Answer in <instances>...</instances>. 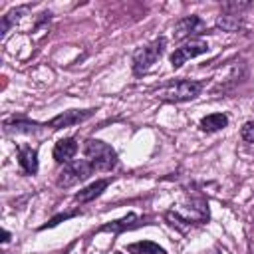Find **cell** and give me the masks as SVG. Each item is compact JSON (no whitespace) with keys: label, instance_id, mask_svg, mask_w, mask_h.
Wrapping results in <instances>:
<instances>
[{"label":"cell","instance_id":"d6986e66","mask_svg":"<svg viewBox=\"0 0 254 254\" xmlns=\"http://www.w3.org/2000/svg\"><path fill=\"white\" fill-rule=\"evenodd\" d=\"M2 236H4V238H2V242H8V240H10V232H6V230H4V232H2Z\"/></svg>","mask_w":254,"mask_h":254},{"label":"cell","instance_id":"52a82bcc","mask_svg":"<svg viewBox=\"0 0 254 254\" xmlns=\"http://www.w3.org/2000/svg\"><path fill=\"white\" fill-rule=\"evenodd\" d=\"M204 28H206V26H204V22H202L198 16H185V18H181V20L175 24L173 38H175V40H185V38L194 40L192 36L202 34Z\"/></svg>","mask_w":254,"mask_h":254},{"label":"cell","instance_id":"7a4b0ae2","mask_svg":"<svg viewBox=\"0 0 254 254\" xmlns=\"http://www.w3.org/2000/svg\"><path fill=\"white\" fill-rule=\"evenodd\" d=\"M204 89V81H196V79H179L175 83L165 85L159 91V97L163 101L169 103H183V101H190L196 95H200V91Z\"/></svg>","mask_w":254,"mask_h":254},{"label":"cell","instance_id":"8fae6325","mask_svg":"<svg viewBox=\"0 0 254 254\" xmlns=\"http://www.w3.org/2000/svg\"><path fill=\"white\" fill-rule=\"evenodd\" d=\"M109 183H111V179H99V181H95V183H91V185H87L85 189H81L79 192H75V200L77 202H89V200H93V198H97L107 187H109Z\"/></svg>","mask_w":254,"mask_h":254},{"label":"cell","instance_id":"ba28073f","mask_svg":"<svg viewBox=\"0 0 254 254\" xmlns=\"http://www.w3.org/2000/svg\"><path fill=\"white\" fill-rule=\"evenodd\" d=\"M18 163L26 175H36L38 173V151L32 149L30 145H20L18 147Z\"/></svg>","mask_w":254,"mask_h":254},{"label":"cell","instance_id":"e0dca14e","mask_svg":"<svg viewBox=\"0 0 254 254\" xmlns=\"http://www.w3.org/2000/svg\"><path fill=\"white\" fill-rule=\"evenodd\" d=\"M242 139L248 141V143H254V121H246L242 125V131H240Z\"/></svg>","mask_w":254,"mask_h":254},{"label":"cell","instance_id":"7c38bea8","mask_svg":"<svg viewBox=\"0 0 254 254\" xmlns=\"http://www.w3.org/2000/svg\"><path fill=\"white\" fill-rule=\"evenodd\" d=\"M226 125H228V117H226L224 113H210V115L202 117L200 123H198L200 131H204V133L220 131V129H224Z\"/></svg>","mask_w":254,"mask_h":254},{"label":"cell","instance_id":"9a60e30c","mask_svg":"<svg viewBox=\"0 0 254 254\" xmlns=\"http://www.w3.org/2000/svg\"><path fill=\"white\" fill-rule=\"evenodd\" d=\"M137 222H139V216L131 212V214H127V216H123V218H119V220H113V222H109V224H103L99 230H101V232H121V230H125V228L137 226Z\"/></svg>","mask_w":254,"mask_h":254},{"label":"cell","instance_id":"3957f363","mask_svg":"<svg viewBox=\"0 0 254 254\" xmlns=\"http://www.w3.org/2000/svg\"><path fill=\"white\" fill-rule=\"evenodd\" d=\"M165 48H167V40L161 36V38L153 40L151 44H147V46L135 50V54H133V58H131V62H133V73H135V75L145 73V71L165 54Z\"/></svg>","mask_w":254,"mask_h":254},{"label":"cell","instance_id":"277c9868","mask_svg":"<svg viewBox=\"0 0 254 254\" xmlns=\"http://www.w3.org/2000/svg\"><path fill=\"white\" fill-rule=\"evenodd\" d=\"M91 173H93V167L89 165L87 159H75V161H69V163L64 165L56 183H58V187L67 189V187H73V185L85 181Z\"/></svg>","mask_w":254,"mask_h":254},{"label":"cell","instance_id":"5b68a950","mask_svg":"<svg viewBox=\"0 0 254 254\" xmlns=\"http://www.w3.org/2000/svg\"><path fill=\"white\" fill-rule=\"evenodd\" d=\"M208 52V44L204 40H189L187 44L179 46L173 54H171V65L173 69H179L185 62H189L190 58H196L200 54H206Z\"/></svg>","mask_w":254,"mask_h":254},{"label":"cell","instance_id":"6da1fadb","mask_svg":"<svg viewBox=\"0 0 254 254\" xmlns=\"http://www.w3.org/2000/svg\"><path fill=\"white\" fill-rule=\"evenodd\" d=\"M85 159L93 167V171H111L117 165V153L111 145L99 139H87L83 145Z\"/></svg>","mask_w":254,"mask_h":254},{"label":"cell","instance_id":"30bf717a","mask_svg":"<svg viewBox=\"0 0 254 254\" xmlns=\"http://www.w3.org/2000/svg\"><path fill=\"white\" fill-rule=\"evenodd\" d=\"M40 127V123L36 121H30L26 117H12V119H6L4 121V131L6 133H36Z\"/></svg>","mask_w":254,"mask_h":254},{"label":"cell","instance_id":"8992f818","mask_svg":"<svg viewBox=\"0 0 254 254\" xmlns=\"http://www.w3.org/2000/svg\"><path fill=\"white\" fill-rule=\"evenodd\" d=\"M93 113H95V109H67V111L56 115L54 119H50L48 123H44V127L52 129V131L65 129V127H71V125H77V123L89 119Z\"/></svg>","mask_w":254,"mask_h":254},{"label":"cell","instance_id":"9c48e42d","mask_svg":"<svg viewBox=\"0 0 254 254\" xmlns=\"http://www.w3.org/2000/svg\"><path fill=\"white\" fill-rule=\"evenodd\" d=\"M77 153V141L73 137H65V139H60L56 145H54V159L58 163H69L73 159V155Z\"/></svg>","mask_w":254,"mask_h":254},{"label":"cell","instance_id":"4fadbf2b","mask_svg":"<svg viewBox=\"0 0 254 254\" xmlns=\"http://www.w3.org/2000/svg\"><path fill=\"white\" fill-rule=\"evenodd\" d=\"M129 254H167V250L151 240H141V242H133L125 248Z\"/></svg>","mask_w":254,"mask_h":254},{"label":"cell","instance_id":"2e32d148","mask_svg":"<svg viewBox=\"0 0 254 254\" xmlns=\"http://www.w3.org/2000/svg\"><path fill=\"white\" fill-rule=\"evenodd\" d=\"M216 26L226 30V32H238L242 28V16L240 14H230V12H222L216 18Z\"/></svg>","mask_w":254,"mask_h":254},{"label":"cell","instance_id":"5bb4252c","mask_svg":"<svg viewBox=\"0 0 254 254\" xmlns=\"http://www.w3.org/2000/svg\"><path fill=\"white\" fill-rule=\"evenodd\" d=\"M28 8H30V6H18V8L10 10L6 16H2V24H0V38H6L8 30H10L16 22H20V18L28 12Z\"/></svg>","mask_w":254,"mask_h":254},{"label":"cell","instance_id":"ac0fdd59","mask_svg":"<svg viewBox=\"0 0 254 254\" xmlns=\"http://www.w3.org/2000/svg\"><path fill=\"white\" fill-rule=\"evenodd\" d=\"M75 214H79V210H73V212H64V214H58V216H54L48 224H44L42 228H48V226H56V224H60L62 220H65V218H69V216H75Z\"/></svg>","mask_w":254,"mask_h":254}]
</instances>
